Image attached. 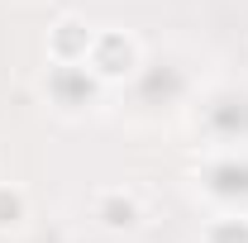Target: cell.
<instances>
[{
    "mask_svg": "<svg viewBox=\"0 0 248 243\" xmlns=\"http://www.w3.org/2000/svg\"><path fill=\"white\" fill-rule=\"evenodd\" d=\"M19 219V196H5L0 191V224H15Z\"/></svg>",
    "mask_w": 248,
    "mask_h": 243,
    "instance_id": "6da1fadb",
    "label": "cell"
}]
</instances>
